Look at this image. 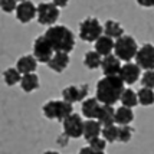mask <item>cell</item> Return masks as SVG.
<instances>
[{
  "label": "cell",
  "instance_id": "cell-10",
  "mask_svg": "<svg viewBox=\"0 0 154 154\" xmlns=\"http://www.w3.org/2000/svg\"><path fill=\"white\" fill-rule=\"evenodd\" d=\"M54 49L49 45V42L46 40V38L43 35L38 36L33 42V56L35 59L38 60V63H48L49 59L54 55Z\"/></svg>",
  "mask_w": 154,
  "mask_h": 154
},
{
  "label": "cell",
  "instance_id": "cell-16",
  "mask_svg": "<svg viewBox=\"0 0 154 154\" xmlns=\"http://www.w3.org/2000/svg\"><path fill=\"white\" fill-rule=\"evenodd\" d=\"M16 69L20 72V75L35 74V71L38 69V60L35 59L33 55H23L16 62Z\"/></svg>",
  "mask_w": 154,
  "mask_h": 154
},
{
  "label": "cell",
  "instance_id": "cell-22",
  "mask_svg": "<svg viewBox=\"0 0 154 154\" xmlns=\"http://www.w3.org/2000/svg\"><path fill=\"white\" fill-rule=\"evenodd\" d=\"M20 88L26 92V94H30L36 91L39 88V76L36 74H25L22 75L20 78Z\"/></svg>",
  "mask_w": 154,
  "mask_h": 154
},
{
  "label": "cell",
  "instance_id": "cell-24",
  "mask_svg": "<svg viewBox=\"0 0 154 154\" xmlns=\"http://www.w3.org/2000/svg\"><path fill=\"white\" fill-rule=\"evenodd\" d=\"M137 100H138V104L144 105V107H150L154 104V89H150V88L143 87L138 89L137 92Z\"/></svg>",
  "mask_w": 154,
  "mask_h": 154
},
{
  "label": "cell",
  "instance_id": "cell-32",
  "mask_svg": "<svg viewBox=\"0 0 154 154\" xmlns=\"http://www.w3.org/2000/svg\"><path fill=\"white\" fill-rule=\"evenodd\" d=\"M78 154H105V153H100V151H94V150H92V148L91 147H82L79 150V153Z\"/></svg>",
  "mask_w": 154,
  "mask_h": 154
},
{
  "label": "cell",
  "instance_id": "cell-21",
  "mask_svg": "<svg viewBox=\"0 0 154 154\" xmlns=\"http://www.w3.org/2000/svg\"><path fill=\"white\" fill-rule=\"evenodd\" d=\"M102 35H105L111 39H118L120 36L124 35V27L121 26L120 22L117 20H107L102 26Z\"/></svg>",
  "mask_w": 154,
  "mask_h": 154
},
{
  "label": "cell",
  "instance_id": "cell-14",
  "mask_svg": "<svg viewBox=\"0 0 154 154\" xmlns=\"http://www.w3.org/2000/svg\"><path fill=\"white\" fill-rule=\"evenodd\" d=\"M69 62H71L69 54H65V52H55L46 65L49 66L51 71H54L56 74H60V72H63L68 68Z\"/></svg>",
  "mask_w": 154,
  "mask_h": 154
},
{
  "label": "cell",
  "instance_id": "cell-9",
  "mask_svg": "<svg viewBox=\"0 0 154 154\" xmlns=\"http://www.w3.org/2000/svg\"><path fill=\"white\" fill-rule=\"evenodd\" d=\"M135 63L144 71H154V45L144 43L135 54Z\"/></svg>",
  "mask_w": 154,
  "mask_h": 154
},
{
  "label": "cell",
  "instance_id": "cell-34",
  "mask_svg": "<svg viewBox=\"0 0 154 154\" xmlns=\"http://www.w3.org/2000/svg\"><path fill=\"white\" fill-rule=\"evenodd\" d=\"M52 3H54L58 9H60V7H66L68 3H69V0H52Z\"/></svg>",
  "mask_w": 154,
  "mask_h": 154
},
{
  "label": "cell",
  "instance_id": "cell-4",
  "mask_svg": "<svg viewBox=\"0 0 154 154\" xmlns=\"http://www.w3.org/2000/svg\"><path fill=\"white\" fill-rule=\"evenodd\" d=\"M42 112L48 120L63 121L68 115L74 112V105L65 102L63 100H51L42 107Z\"/></svg>",
  "mask_w": 154,
  "mask_h": 154
},
{
  "label": "cell",
  "instance_id": "cell-31",
  "mask_svg": "<svg viewBox=\"0 0 154 154\" xmlns=\"http://www.w3.org/2000/svg\"><path fill=\"white\" fill-rule=\"evenodd\" d=\"M17 6V2L16 0H0V9L5 12V13H12L16 10Z\"/></svg>",
  "mask_w": 154,
  "mask_h": 154
},
{
  "label": "cell",
  "instance_id": "cell-23",
  "mask_svg": "<svg viewBox=\"0 0 154 154\" xmlns=\"http://www.w3.org/2000/svg\"><path fill=\"white\" fill-rule=\"evenodd\" d=\"M120 101L122 104V107H127V108H134L137 107L138 104V100H137V92L131 88H124L122 94L120 97Z\"/></svg>",
  "mask_w": 154,
  "mask_h": 154
},
{
  "label": "cell",
  "instance_id": "cell-27",
  "mask_svg": "<svg viewBox=\"0 0 154 154\" xmlns=\"http://www.w3.org/2000/svg\"><path fill=\"white\" fill-rule=\"evenodd\" d=\"M101 134H102V138L107 143H115V141H118V125L111 124V125H107V127H102Z\"/></svg>",
  "mask_w": 154,
  "mask_h": 154
},
{
  "label": "cell",
  "instance_id": "cell-15",
  "mask_svg": "<svg viewBox=\"0 0 154 154\" xmlns=\"http://www.w3.org/2000/svg\"><path fill=\"white\" fill-rule=\"evenodd\" d=\"M101 102L95 97H88L82 101V115L87 118V120H97V115L100 111Z\"/></svg>",
  "mask_w": 154,
  "mask_h": 154
},
{
  "label": "cell",
  "instance_id": "cell-3",
  "mask_svg": "<svg viewBox=\"0 0 154 154\" xmlns=\"http://www.w3.org/2000/svg\"><path fill=\"white\" fill-rule=\"evenodd\" d=\"M138 51L137 40L130 35H122L118 39L114 40V55L121 62H131L135 58V54Z\"/></svg>",
  "mask_w": 154,
  "mask_h": 154
},
{
  "label": "cell",
  "instance_id": "cell-26",
  "mask_svg": "<svg viewBox=\"0 0 154 154\" xmlns=\"http://www.w3.org/2000/svg\"><path fill=\"white\" fill-rule=\"evenodd\" d=\"M20 78H22V75L16 68H7L3 72V81H5V84L7 87H13L16 84H19Z\"/></svg>",
  "mask_w": 154,
  "mask_h": 154
},
{
  "label": "cell",
  "instance_id": "cell-30",
  "mask_svg": "<svg viewBox=\"0 0 154 154\" xmlns=\"http://www.w3.org/2000/svg\"><path fill=\"white\" fill-rule=\"evenodd\" d=\"M141 84L143 87L154 89V71H146L141 75Z\"/></svg>",
  "mask_w": 154,
  "mask_h": 154
},
{
  "label": "cell",
  "instance_id": "cell-29",
  "mask_svg": "<svg viewBox=\"0 0 154 154\" xmlns=\"http://www.w3.org/2000/svg\"><path fill=\"white\" fill-rule=\"evenodd\" d=\"M89 143V146L88 147H91L94 151H100V153H104L105 151V148H107V141L104 140L102 137H97V138H92V140H89L88 141Z\"/></svg>",
  "mask_w": 154,
  "mask_h": 154
},
{
  "label": "cell",
  "instance_id": "cell-17",
  "mask_svg": "<svg viewBox=\"0 0 154 154\" xmlns=\"http://www.w3.org/2000/svg\"><path fill=\"white\" fill-rule=\"evenodd\" d=\"M94 43H95L94 51L98 55H101L102 58H104V56H108V55H111L112 54V51H114V39L108 38V36H105V35H101Z\"/></svg>",
  "mask_w": 154,
  "mask_h": 154
},
{
  "label": "cell",
  "instance_id": "cell-33",
  "mask_svg": "<svg viewBox=\"0 0 154 154\" xmlns=\"http://www.w3.org/2000/svg\"><path fill=\"white\" fill-rule=\"evenodd\" d=\"M141 7H154V0H135Z\"/></svg>",
  "mask_w": 154,
  "mask_h": 154
},
{
  "label": "cell",
  "instance_id": "cell-36",
  "mask_svg": "<svg viewBox=\"0 0 154 154\" xmlns=\"http://www.w3.org/2000/svg\"><path fill=\"white\" fill-rule=\"evenodd\" d=\"M16 2H19V3H20V2H25V0H16Z\"/></svg>",
  "mask_w": 154,
  "mask_h": 154
},
{
  "label": "cell",
  "instance_id": "cell-2",
  "mask_svg": "<svg viewBox=\"0 0 154 154\" xmlns=\"http://www.w3.org/2000/svg\"><path fill=\"white\" fill-rule=\"evenodd\" d=\"M49 42V45L52 46L54 52H65L71 54L75 48V35L74 32L66 27L65 25H54L46 29V32L43 33Z\"/></svg>",
  "mask_w": 154,
  "mask_h": 154
},
{
  "label": "cell",
  "instance_id": "cell-19",
  "mask_svg": "<svg viewBox=\"0 0 154 154\" xmlns=\"http://www.w3.org/2000/svg\"><path fill=\"white\" fill-rule=\"evenodd\" d=\"M101 130H102V125L97 120H85L82 127V137L87 141L97 138L101 135Z\"/></svg>",
  "mask_w": 154,
  "mask_h": 154
},
{
  "label": "cell",
  "instance_id": "cell-20",
  "mask_svg": "<svg viewBox=\"0 0 154 154\" xmlns=\"http://www.w3.org/2000/svg\"><path fill=\"white\" fill-rule=\"evenodd\" d=\"M134 121V111L133 108H127L121 105L120 108L115 109V117H114V124L115 125H130Z\"/></svg>",
  "mask_w": 154,
  "mask_h": 154
},
{
  "label": "cell",
  "instance_id": "cell-8",
  "mask_svg": "<svg viewBox=\"0 0 154 154\" xmlns=\"http://www.w3.org/2000/svg\"><path fill=\"white\" fill-rule=\"evenodd\" d=\"M89 94V87L88 84H81V85H68L62 89V100L74 105L75 102L84 101Z\"/></svg>",
  "mask_w": 154,
  "mask_h": 154
},
{
  "label": "cell",
  "instance_id": "cell-11",
  "mask_svg": "<svg viewBox=\"0 0 154 154\" xmlns=\"http://www.w3.org/2000/svg\"><path fill=\"white\" fill-rule=\"evenodd\" d=\"M14 13H16V19L19 20L20 23L26 25V23L32 22L36 17V6H35L33 2H30V0L20 2L16 6Z\"/></svg>",
  "mask_w": 154,
  "mask_h": 154
},
{
  "label": "cell",
  "instance_id": "cell-5",
  "mask_svg": "<svg viewBox=\"0 0 154 154\" xmlns=\"http://www.w3.org/2000/svg\"><path fill=\"white\" fill-rule=\"evenodd\" d=\"M102 35V25L97 17L88 16L79 23V39L84 42H95Z\"/></svg>",
  "mask_w": 154,
  "mask_h": 154
},
{
  "label": "cell",
  "instance_id": "cell-7",
  "mask_svg": "<svg viewBox=\"0 0 154 154\" xmlns=\"http://www.w3.org/2000/svg\"><path fill=\"white\" fill-rule=\"evenodd\" d=\"M62 127H63V134L68 138H79V137H82L84 120L79 114L72 112L62 121Z\"/></svg>",
  "mask_w": 154,
  "mask_h": 154
},
{
  "label": "cell",
  "instance_id": "cell-13",
  "mask_svg": "<svg viewBox=\"0 0 154 154\" xmlns=\"http://www.w3.org/2000/svg\"><path fill=\"white\" fill-rule=\"evenodd\" d=\"M121 60L115 56V55H108V56H104L102 60H101V69H102V74L104 76H114V75H118L121 69Z\"/></svg>",
  "mask_w": 154,
  "mask_h": 154
},
{
  "label": "cell",
  "instance_id": "cell-1",
  "mask_svg": "<svg viewBox=\"0 0 154 154\" xmlns=\"http://www.w3.org/2000/svg\"><path fill=\"white\" fill-rule=\"evenodd\" d=\"M124 82L120 79L118 75L114 76H102L97 82L95 88V98L101 104L114 105L115 102L120 101V97L124 91Z\"/></svg>",
  "mask_w": 154,
  "mask_h": 154
},
{
  "label": "cell",
  "instance_id": "cell-35",
  "mask_svg": "<svg viewBox=\"0 0 154 154\" xmlns=\"http://www.w3.org/2000/svg\"><path fill=\"white\" fill-rule=\"evenodd\" d=\"M43 154H59L58 151H55V150H48V151H45Z\"/></svg>",
  "mask_w": 154,
  "mask_h": 154
},
{
  "label": "cell",
  "instance_id": "cell-12",
  "mask_svg": "<svg viewBox=\"0 0 154 154\" xmlns=\"http://www.w3.org/2000/svg\"><path fill=\"white\" fill-rule=\"evenodd\" d=\"M118 76H120V79L122 81L124 84L131 85V84H135L137 81L140 79L141 69L137 63H134V62H125L124 65H121Z\"/></svg>",
  "mask_w": 154,
  "mask_h": 154
},
{
  "label": "cell",
  "instance_id": "cell-25",
  "mask_svg": "<svg viewBox=\"0 0 154 154\" xmlns=\"http://www.w3.org/2000/svg\"><path fill=\"white\" fill-rule=\"evenodd\" d=\"M101 60H102L101 55H98L95 51H88L85 54V56H84V65L88 69L94 71V69H98L101 66Z\"/></svg>",
  "mask_w": 154,
  "mask_h": 154
},
{
  "label": "cell",
  "instance_id": "cell-18",
  "mask_svg": "<svg viewBox=\"0 0 154 154\" xmlns=\"http://www.w3.org/2000/svg\"><path fill=\"white\" fill-rule=\"evenodd\" d=\"M114 117H115V108L114 105H107V104H101L98 115H97V121L100 122L102 127H107L114 124Z\"/></svg>",
  "mask_w": 154,
  "mask_h": 154
},
{
  "label": "cell",
  "instance_id": "cell-6",
  "mask_svg": "<svg viewBox=\"0 0 154 154\" xmlns=\"http://www.w3.org/2000/svg\"><path fill=\"white\" fill-rule=\"evenodd\" d=\"M59 9L54 3H39L36 6V19L43 26H54L59 19Z\"/></svg>",
  "mask_w": 154,
  "mask_h": 154
},
{
  "label": "cell",
  "instance_id": "cell-28",
  "mask_svg": "<svg viewBox=\"0 0 154 154\" xmlns=\"http://www.w3.org/2000/svg\"><path fill=\"white\" fill-rule=\"evenodd\" d=\"M134 128L131 125H120L118 127V141L120 143H128L131 141L133 135H134Z\"/></svg>",
  "mask_w": 154,
  "mask_h": 154
}]
</instances>
